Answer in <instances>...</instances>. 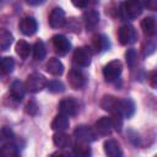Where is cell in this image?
I'll return each mask as SVG.
<instances>
[{
	"label": "cell",
	"instance_id": "1",
	"mask_svg": "<svg viewBox=\"0 0 157 157\" xmlns=\"http://www.w3.org/2000/svg\"><path fill=\"white\" fill-rule=\"evenodd\" d=\"M45 86H47L45 77L42 74H38V72H33V74L28 75L27 80H26V83H25L26 90L31 93H38L43 88H45Z\"/></svg>",
	"mask_w": 157,
	"mask_h": 157
},
{
	"label": "cell",
	"instance_id": "2",
	"mask_svg": "<svg viewBox=\"0 0 157 157\" xmlns=\"http://www.w3.org/2000/svg\"><path fill=\"white\" fill-rule=\"evenodd\" d=\"M74 64L78 67H87L91 64V50L87 47H80L76 48L72 56Z\"/></svg>",
	"mask_w": 157,
	"mask_h": 157
},
{
	"label": "cell",
	"instance_id": "3",
	"mask_svg": "<svg viewBox=\"0 0 157 157\" xmlns=\"http://www.w3.org/2000/svg\"><path fill=\"white\" fill-rule=\"evenodd\" d=\"M121 71H123V64L119 60H113L103 67V76L105 81L112 82L120 76Z\"/></svg>",
	"mask_w": 157,
	"mask_h": 157
},
{
	"label": "cell",
	"instance_id": "4",
	"mask_svg": "<svg viewBox=\"0 0 157 157\" xmlns=\"http://www.w3.org/2000/svg\"><path fill=\"white\" fill-rule=\"evenodd\" d=\"M142 0H125L123 4V11L128 18L139 17L142 12Z\"/></svg>",
	"mask_w": 157,
	"mask_h": 157
},
{
	"label": "cell",
	"instance_id": "5",
	"mask_svg": "<svg viewBox=\"0 0 157 157\" xmlns=\"http://www.w3.org/2000/svg\"><path fill=\"white\" fill-rule=\"evenodd\" d=\"M67 81L71 88L74 90H82L86 86V75L78 69H71L67 74Z\"/></svg>",
	"mask_w": 157,
	"mask_h": 157
},
{
	"label": "cell",
	"instance_id": "6",
	"mask_svg": "<svg viewBox=\"0 0 157 157\" xmlns=\"http://www.w3.org/2000/svg\"><path fill=\"white\" fill-rule=\"evenodd\" d=\"M58 109L61 114H64L66 117H74L78 112V103L75 98L67 97V98H64V99L60 101V103L58 105Z\"/></svg>",
	"mask_w": 157,
	"mask_h": 157
},
{
	"label": "cell",
	"instance_id": "7",
	"mask_svg": "<svg viewBox=\"0 0 157 157\" xmlns=\"http://www.w3.org/2000/svg\"><path fill=\"white\" fill-rule=\"evenodd\" d=\"M52 42H53V47H54V52L63 56V55H66L70 49H71V43L70 40L63 36V34H55L53 38H52Z\"/></svg>",
	"mask_w": 157,
	"mask_h": 157
},
{
	"label": "cell",
	"instance_id": "8",
	"mask_svg": "<svg viewBox=\"0 0 157 157\" xmlns=\"http://www.w3.org/2000/svg\"><path fill=\"white\" fill-rule=\"evenodd\" d=\"M136 38H137L136 31L131 25L125 23L119 28V40H120V43L123 45H128V44L135 43Z\"/></svg>",
	"mask_w": 157,
	"mask_h": 157
},
{
	"label": "cell",
	"instance_id": "9",
	"mask_svg": "<svg viewBox=\"0 0 157 157\" xmlns=\"http://www.w3.org/2000/svg\"><path fill=\"white\" fill-rule=\"evenodd\" d=\"M18 28L20 31L25 34V36H32L37 32V28H38V25H37V21L34 17L32 16H26L23 17L20 23H18Z\"/></svg>",
	"mask_w": 157,
	"mask_h": 157
},
{
	"label": "cell",
	"instance_id": "10",
	"mask_svg": "<svg viewBox=\"0 0 157 157\" xmlns=\"http://www.w3.org/2000/svg\"><path fill=\"white\" fill-rule=\"evenodd\" d=\"M74 136L76 137V140H80V141H83V142H88V144L96 140L94 131L90 126H86V125L77 126L75 129V131H74Z\"/></svg>",
	"mask_w": 157,
	"mask_h": 157
},
{
	"label": "cell",
	"instance_id": "11",
	"mask_svg": "<svg viewBox=\"0 0 157 157\" xmlns=\"http://www.w3.org/2000/svg\"><path fill=\"white\" fill-rule=\"evenodd\" d=\"M65 23V12L61 7H54L49 15V25L53 28H59Z\"/></svg>",
	"mask_w": 157,
	"mask_h": 157
},
{
	"label": "cell",
	"instance_id": "12",
	"mask_svg": "<svg viewBox=\"0 0 157 157\" xmlns=\"http://www.w3.org/2000/svg\"><path fill=\"white\" fill-rule=\"evenodd\" d=\"M119 101L117 97L114 96H110V94H105L103 96V98L101 99V107L109 112L110 114L112 113H119Z\"/></svg>",
	"mask_w": 157,
	"mask_h": 157
},
{
	"label": "cell",
	"instance_id": "13",
	"mask_svg": "<svg viewBox=\"0 0 157 157\" xmlns=\"http://www.w3.org/2000/svg\"><path fill=\"white\" fill-rule=\"evenodd\" d=\"M112 121H110V118L108 117H102L101 119H98L94 124V130L97 134L102 135V136H107L112 132Z\"/></svg>",
	"mask_w": 157,
	"mask_h": 157
},
{
	"label": "cell",
	"instance_id": "14",
	"mask_svg": "<svg viewBox=\"0 0 157 157\" xmlns=\"http://www.w3.org/2000/svg\"><path fill=\"white\" fill-rule=\"evenodd\" d=\"M83 22L87 31H92L97 27L99 22V13L97 10H87L83 13Z\"/></svg>",
	"mask_w": 157,
	"mask_h": 157
},
{
	"label": "cell",
	"instance_id": "15",
	"mask_svg": "<svg viewBox=\"0 0 157 157\" xmlns=\"http://www.w3.org/2000/svg\"><path fill=\"white\" fill-rule=\"evenodd\" d=\"M103 147H104L105 155L109 156V157H120L123 155L119 142L117 140H114V139H109V140L104 141Z\"/></svg>",
	"mask_w": 157,
	"mask_h": 157
},
{
	"label": "cell",
	"instance_id": "16",
	"mask_svg": "<svg viewBox=\"0 0 157 157\" xmlns=\"http://www.w3.org/2000/svg\"><path fill=\"white\" fill-rule=\"evenodd\" d=\"M110 47V43L108 40V37L104 34H96L92 38V48L96 53H101L104 50H108Z\"/></svg>",
	"mask_w": 157,
	"mask_h": 157
},
{
	"label": "cell",
	"instance_id": "17",
	"mask_svg": "<svg viewBox=\"0 0 157 157\" xmlns=\"http://www.w3.org/2000/svg\"><path fill=\"white\" fill-rule=\"evenodd\" d=\"M119 113L125 118L132 117L135 113V103L129 98L120 99L119 101Z\"/></svg>",
	"mask_w": 157,
	"mask_h": 157
},
{
	"label": "cell",
	"instance_id": "18",
	"mask_svg": "<svg viewBox=\"0 0 157 157\" xmlns=\"http://www.w3.org/2000/svg\"><path fill=\"white\" fill-rule=\"evenodd\" d=\"M45 67H47V71H48L50 75H53V76H60V75H63V72H64V65H63V63H61L59 59H56V58L49 59L48 63H47V65H45Z\"/></svg>",
	"mask_w": 157,
	"mask_h": 157
},
{
	"label": "cell",
	"instance_id": "19",
	"mask_svg": "<svg viewBox=\"0 0 157 157\" xmlns=\"http://www.w3.org/2000/svg\"><path fill=\"white\" fill-rule=\"evenodd\" d=\"M69 125H70L69 118L61 113L55 115V118L52 121V129L54 131H65L69 129Z\"/></svg>",
	"mask_w": 157,
	"mask_h": 157
},
{
	"label": "cell",
	"instance_id": "20",
	"mask_svg": "<svg viewBox=\"0 0 157 157\" xmlns=\"http://www.w3.org/2000/svg\"><path fill=\"white\" fill-rule=\"evenodd\" d=\"M53 142L59 148H66L71 145V139L64 131H56L53 135Z\"/></svg>",
	"mask_w": 157,
	"mask_h": 157
},
{
	"label": "cell",
	"instance_id": "21",
	"mask_svg": "<svg viewBox=\"0 0 157 157\" xmlns=\"http://www.w3.org/2000/svg\"><path fill=\"white\" fill-rule=\"evenodd\" d=\"M141 28L144 31V33L148 37H152L156 34V20L152 16L145 17L141 21Z\"/></svg>",
	"mask_w": 157,
	"mask_h": 157
},
{
	"label": "cell",
	"instance_id": "22",
	"mask_svg": "<svg viewBox=\"0 0 157 157\" xmlns=\"http://www.w3.org/2000/svg\"><path fill=\"white\" fill-rule=\"evenodd\" d=\"M25 92H26V87L21 81L16 80V81L12 82L11 88H10V93H11V97L13 99L21 101L23 98V96H25Z\"/></svg>",
	"mask_w": 157,
	"mask_h": 157
},
{
	"label": "cell",
	"instance_id": "23",
	"mask_svg": "<svg viewBox=\"0 0 157 157\" xmlns=\"http://www.w3.org/2000/svg\"><path fill=\"white\" fill-rule=\"evenodd\" d=\"M13 37L7 29H0V52H5L12 44Z\"/></svg>",
	"mask_w": 157,
	"mask_h": 157
},
{
	"label": "cell",
	"instance_id": "24",
	"mask_svg": "<svg viewBox=\"0 0 157 157\" xmlns=\"http://www.w3.org/2000/svg\"><path fill=\"white\" fill-rule=\"evenodd\" d=\"M74 153L76 156H82V157L90 156L91 155V148L88 146V142H83V141L77 140L74 144Z\"/></svg>",
	"mask_w": 157,
	"mask_h": 157
},
{
	"label": "cell",
	"instance_id": "25",
	"mask_svg": "<svg viewBox=\"0 0 157 157\" xmlns=\"http://www.w3.org/2000/svg\"><path fill=\"white\" fill-rule=\"evenodd\" d=\"M16 53H17V55L20 56V58H22V59H27L28 56H29V53H31V45L26 42V40H18L17 43H16Z\"/></svg>",
	"mask_w": 157,
	"mask_h": 157
},
{
	"label": "cell",
	"instance_id": "26",
	"mask_svg": "<svg viewBox=\"0 0 157 157\" xmlns=\"http://www.w3.org/2000/svg\"><path fill=\"white\" fill-rule=\"evenodd\" d=\"M15 67V61L10 56H5L0 59V74H10Z\"/></svg>",
	"mask_w": 157,
	"mask_h": 157
},
{
	"label": "cell",
	"instance_id": "27",
	"mask_svg": "<svg viewBox=\"0 0 157 157\" xmlns=\"http://www.w3.org/2000/svg\"><path fill=\"white\" fill-rule=\"evenodd\" d=\"M45 53H47V50H45L44 43L40 42V40L36 42L34 45H33V56H34V59L39 60V61L43 60L45 58Z\"/></svg>",
	"mask_w": 157,
	"mask_h": 157
},
{
	"label": "cell",
	"instance_id": "28",
	"mask_svg": "<svg viewBox=\"0 0 157 157\" xmlns=\"http://www.w3.org/2000/svg\"><path fill=\"white\" fill-rule=\"evenodd\" d=\"M18 155V150H17V146L12 142H9L6 145H4L1 148H0V156H4V157H12V156H17Z\"/></svg>",
	"mask_w": 157,
	"mask_h": 157
},
{
	"label": "cell",
	"instance_id": "29",
	"mask_svg": "<svg viewBox=\"0 0 157 157\" xmlns=\"http://www.w3.org/2000/svg\"><path fill=\"white\" fill-rule=\"evenodd\" d=\"M45 87L52 93H60V92H64V90H65L64 83L61 81H59V80H52V81L47 82Z\"/></svg>",
	"mask_w": 157,
	"mask_h": 157
},
{
	"label": "cell",
	"instance_id": "30",
	"mask_svg": "<svg viewBox=\"0 0 157 157\" xmlns=\"http://www.w3.org/2000/svg\"><path fill=\"white\" fill-rule=\"evenodd\" d=\"M136 58H137V53L135 49H128L126 53H125V59H126V63L130 67H132L136 63Z\"/></svg>",
	"mask_w": 157,
	"mask_h": 157
},
{
	"label": "cell",
	"instance_id": "31",
	"mask_svg": "<svg viewBox=\"0 0 157 157\" xmlns=\"http://www.w3.org/2000/svg\"><path fill=\"white\" fill-rule=\"evenodd\" d=\"M26 110H27V113H29L31 115L37 114V112H38V105H37V103H36L34 101H29V102L27 103V105H26Z\"/></svg>",
	"mask_w": 157,
	"mask_h": 157
},
{
	"label": "cell",
	"instance_id": "32",
	"mask_svg": "<svg viewBox=\"0 0 157 157\" xmlns=\"http://www.w3.org/2000/svg\"><path fill=\"white\" fill-rule=\"evenodd\" d=\"M148 82H150V85H151L152 88H156V86H157V72L155 70L150 72V75H148Z\"/></svg>",
	"mask_w": 157,
	"mask_h": 157
},
{
	"label": "cell",
	"instance_id": "33",
	"mask_svg": "<svg viewBox=\"0 0 157 157\" xmlns=\"http://www.w3.org/2000/svg\"><path fill=\"white\" fill-rule=\"evenodd\" d=\"M71 2L76 6V7H80V9H83L88 5L90 0H71Z\"/></svg>",
	"mask_w": 157,
	"mask_h": 157
},
{
	"label": "cell",
	"instance_id": "34",
	"mask_svg": "<svg viewBox=\"0 0 157 157\" xmlns=\"http://www.w3.org/2000/svg\"><path fill=\"white\" fill-rule=\"evenodd\" d=\"M45 0H26V2L31 6H38V5H42Z\"/></svg>",
	"mask_w": 157,
	"mask_h": 157
},
{
	"label": "cell",
	"instance_id": "35",
	"mask_svg": "<svg viewBox=\"0 0 157 157\" xmlns=\"http://www.w3.org/2000/svg\"><path fill=\"white\" fill-rule=\"evenodd\" d=\"M0 1H1V0H0Z\"/></svg>",
	"mask_w": 157,
	"mask_h": 157
}]
</instances>
